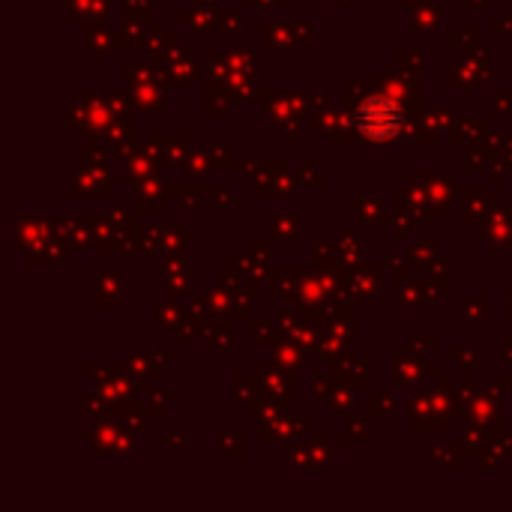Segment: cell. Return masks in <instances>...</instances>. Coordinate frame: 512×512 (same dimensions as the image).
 Segmentation results:
<instances>
[{
    "instance_id": "obj_1",
    "label": "cell",
    "mask_w": 512,
    "mask_h": 512,
    "mask_svg": "<svg viewBox=\"0 0 512 512\" xmlns=\"http://www.w3.org/2000/svg\"><path fill=\"white\" fill-rule=\"evenodd\" d=\"M405 123V114L396 102L384 99V96H369L360 111H357V126L366 138H375V141H387L393 135H399Z\"/></svg>"
}]
</instances>
